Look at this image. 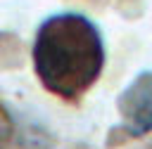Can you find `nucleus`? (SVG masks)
<instances>
[{"label":"nucleus","mask_w":152,"mask_h":149,"mask_svg":"<svg viewBox=\"0 0 152 149\" xmlns=\"http://www.w3.org/2000/svg\"><path fill=\"white\" fill-rule=\"evenodd\" d=\"M116 109L124 128L133 137L152 132V71L135 76L126 85V90L119 95Z\"/></svg>","instance_id":"f03ea898"},{"label":"nucleus","mask_w":152,"mask_h":149,"mask_svg":"<svg viewBox=\"0 0 152 149\" xmlns=\"http://www.w3.org/2000/svg\"><path fill=\"white\" fill-rule=\"evenodd\" d=\"M33 66L40 83L57 97H81L104 66L100 28L83 14L62 12L48 17L33 43Z\"/></svg>","instance_id":"f257e3e1"}]
</instances>
